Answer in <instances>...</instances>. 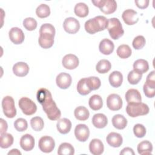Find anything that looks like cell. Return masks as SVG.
Listing matches in <instances>:
<instances>
[{"mask_svg": "<svg viewBox=\"0 0 155 155\" xmlns=\"http://www.w3.org/2000/svg\"><path fill=\"white\" fill-rule=\"evenodd\" d=\"M38 146L41 151L45 153H48L54 150L55 147V142L51 137L48 136H44L40 138Z\"/></svg>", "mask_w": 155, "mask_h": 155, "instance_id": "52a82bcc", "label": "cell"}, {"mask_svg": "<svg viewBox=\"0 0 155 155\" xmlns=\"http://www.w3.org/2000/svg\"><path fill=\"white\" fill-rule=\"evenodd\" d=\"M108 19L104 16H97L90 19L85 23V31L89 34H94L96 32L104 30L107 28Z\"/></svg>", "mask_w": 155, "mask_h": 155, "instance_id": "7a4b0ae2", "label": "cell"}, {"mask_svg": "<svg viewBox=\"0 0 155 155\" xmlns=\"http://www.w3.org/2000/svg\"><path fill=\"white\" fill-rule=\"evenodd\" d=\"M30 125L33 130L36 131H41L44 126L43 119L41 117H34L30 120Z\"/></svg>", "mask_w": 155, "mask_h": 155, "instance_id": "f35d334b", "label": "cell"}, {"mask_svg": "<svg viewBox=\"0 0 155 155\" xmlns=\"http://www.w3.org/2000/svg\"><path fill=\"white\" fill-rule=\"evenodd\" d=\"M79 59L73 54H68L64 56L62 60V64L64 68L68 70H73L79 65Z\"/></svg>", "mask_w": 155, "mask_h": 155, "instance_id": "8fae6325", "label": "cell"}, {"mask_svg": "<svg viewBox=\"0 0 155 155\" xmlns=\"http://www.w3.org/2000/svg\"><path fill=\"white\" fill-rule=\"evenodd\" d=\"M78 92L83 96H85L91 92V90L87 85L86 78H82L80 79L77 85Z\"/></svg>", "mask_w": 155, "mask_h": 155, "instance_id": "d590c367", "label": "cell"}, {"mask_svg": "<svg viewBox=\"0 0 155 155\" xmlns=\"http://www.w3.org/2000/svg\"><path fill=\"white\" fill-rule=\"evenodd\" d=\"M125 99L128 104L139 103L142 101V97L140 92L134 88L129 89L125 93Z\"/></svg>", "mask_w": 155, "mask_h": 155, "instance_id": "e0dca14e", "label": "cell"}, {"mask_svg": "<svg viewBox=\"0 0 155 155\" xmlns=\"http://www.w3.org/2000/svg\"><path fill=\"white\" fill-rule=\"evenodd\" d=\"M13 71L16 76L23 77L28 74L29 71V67L25 62H19L13 65Z\"/></svg>", "mask_w": 155, "mask_h": 155, "instance_id": "44dd1931", "label": "cell"}, {"mask_svg": "<svg viewBox=\"0 0 155 155\" xmlns=\"http://www.w3.org/2000/svg\"><path fill=\"white\" fill-rule=\"evenodd\" d=\"M133 69L134 71L142 74L148 70V62L147 61L143 59H137L133 64Z\"/></svg>", "mask_w": 155, "mask_h": 155, "instance_id": "484cf974", "label": "cell"}, {"mask_svg": "<svg viewBox=\"0 0 155 155\" xmlns=\"http://www.w3.org/2000/svg\"><path fill=\"white\" fill-rule=\"evenodd\" d=\"M74 12L76 16L80 18H85L88 15V7L84 2H79L75 5Z\"/></svg>", "mask_w": 155, "mask_h": 155, "instance_id": "4dcf8cb0", "label": "cell"}, {"mask_svg": "<svg viewBox=\"0 0 155 155\" xmlns=\"http://www.w3.org/2000/svg\"><path fill=\"white\" fill-rule=\"evenodd\" d=\"M14 127L18 131H25L28 128V124L27 120L23 118H19L14 122Z\"/></svg>", "mask_w": 155, "mask_h": 155, "instance_id": "b9f144b4", "label": "cell"}, {"mask_svg": "<svg viewBox=\"0 0 155 155\" xmlns=\"http://www.w3.org/2000/svg\"><path fill=\"white\" fill-rule=\"evenodd\" d=\"M122 18L124 22L128 25H134L139 21L137 13L133 9L125 10L122 13Z\"/></svg>", "mask_w": 155, "mask_h": 155, "instance_id": "4fadbf2b", "label": "cell"}, {"mask_svg": "<svg viewBox=\"0 0 155 155\" xmlns=\"http://www.w3.org/2000/svg\"><path fill=\"white\" fill-rule=\"evenodd\" d=\"M13 137L11 134L4 133L1 134L0 147L2 148H8L13 143Z\"/></svg>", "mask_w": 155, "mask_h": 155, "instance_id": "836d02e7", "label": "cell"}, {"mask_svg": "<svg viewBox=\"0 0 155 155\" xmlns=\"http://www.w3.org/2000/svg\"><path fill=\"white\" fill-rule=\"evenodd\" d=\"M55 28L54 26L50 24H42L39 30V34L42 33H46V34H50L54 36L55 35Z\"/></svg>", "mask_w": 155, "mask_h": 155, "instance_id": "ee69618b", "label": "cell"}, {"mask_svg": "<svg viewBox=\"0 0 155 155\" xmlns=\"http://www.w3.org/2000/svg\"><path fill=\"white\" fill-rule=\"evenodd\" d=\"M106 140L108 144L113 147H119L123 142V139L122 136L115 132H111L108 134L106 138Z\"/></svg>", "mask_w": 155, "mask_h": 155, "instance_id": "ac0fdd59", "label": "cell"}, {"mask_svg": "<svg viewBox=\"0 0 155 155\" xmlns=\"http://www.w3.org/2000/svg\"><path fill=\"white\" fill-rule=\"evenodd\" d=\"M93 125L97 128H103L108 124L107 116L102 113L95 114L92 117Z\"/></svg>", "mask_w": 155, "mask_h": 155, "instance_id": "7402d4cb", "label": "cell"}, {"mask_svg": "<svg viewBox=\"0 0 155 155\" xmlns=\"http://www.w3.org/2000/svg\"><path fill=\"white\" fill-rule=\"evenodd\" d=\"M36 97L50 120H56L60 118L61 112L53 100L52 95L49 90L44 88H40L37 91Z\"/></svg>", "mask_w": 155, "mask_h": 155, "instance_id": "6da1fadb", "label": "cell"}, {"mask_svg": "<svg viewBox=\"0 0 155 155\" xmlns=\"http://www.w3.org/2000/svg\"><path fill=\"white\" fill-rule=\"evenodd\" d=\"M120 154L121 155H127V154H128V155H134V152L133 151V150L131 148H129V147H126V148H124L120 152Z\"/></svg>", "mask_w": 155, "mask_h": 155, "instance_id": "f907efd6", "label": "cell"}, {"mask_svg": "<svg viewBox=\"0 0 155 155\" xmlns=\"http://www.w3.org/2000/svg\"><path fill=\"white\" fill-rule=\"evenodd\" d=\"M149 107L145 103L128 104L126 107V112L131 117L146 115L149 113Z\"/></svg>", "mask_w": 155, "mask_h": 155, "instance_id": "277c9868", "label": "cell"}, {"mask_svg": "<svg viewBox=\"0 0 155 155\" xmlns=\"http://www.w3.org/2000/svg\"><path fill=\"white\" fill-rule=\"evenodd\" d=\"M54 36L50 34H39V37L38 39L39 45L45 49L51 47L54 44Z\"/></svg>", "mask_w": 155, "mask_h": 155, "instance_id": "d6986e66", "label": "cell"}, {"mask_svg": "<svg viewBox=\"0 0 155 155\" xmlns=\"http://www.w3.org/2000/svg\"><path fill=\"white\" fill-rule=\"evenodd\" d=\"M89 150L92 154H101L104 150V146L102 142L99 139H92L89 144Z\"/></svg>", "mask_w": 155, "mask_h": 155, "instance_id": "2e32d148", "label": "cell"}, {"mask_svg": "<svg viewBox=\"0 0 155 155\" xmlns=\"http://www.w3.org/2000/svg\"><path fill=\"white\" fill-rule=\"evenodd\" d=\"M133 133L134 134L139 138L144 137L146 134V128L145 127L140 124H136L133 127Z\"/></svg>", "mask_w": 155, "mask_h": 155, "instance_id": "f6af8a7d", "label": "cell"}, {"mask_svg": "<svg viewBox=\"0 0 155 155\" xmlns=\"http://www.w3.org/2000/svg\"><path fill=\"white\" fill-rule=\"evenodd\" d=\"M0 121H1L0 134H2L6 133V131L7 130V128H8V125H7V122L2 118L0 119Z\"/></svg>", "mask_w": 155, "mask_h": 155, "instance_id": "681fc988", "label": "cell"}, {"mask_svg": "<svg viewBox=\"0 0 155 155\" xmlns=\"http://www.w3.org/2000/svg\"><path fill=\"white\" fill-rule=\"evenodd\" d=\"M111 68L110 62L107 59L100 60L96 65V71L101 74H104L108 72Z\"/></svg>", "mask_w": 155, "mask_h": 155, "instance_id": "1f68e13d", "label": "cell"}, {"mask_svg": "<svg viewBox=\"0 0 155 155\" xmlns=\"http://www.w3.org/2000/svg\"><path fill=\"white\" fill-rule=\"evenodd\" d=\"M145 39L143 36L139 35L134 38V39L133 41L132 45L134 48L136 50H140L142 49L145 45Z\"/></svg>", "mask_w": 155, "mask_h": 155, "instance_id": "7bdbcfd3", "label": "cell"}, {"mask_svg": "<svg viewBox=\"0 0 155 155\" xmlns=\"http://www.w3.org/2000/svg\"><path fill=\"white\" fill-rule=\"evenodd\" d=\"M108 80L110 85L113 87H119L123 82V75L119 71H114L110 74Z\"/></svg>", "mask_w": 155, "mask_h": 155, "instance_id": "cb8c5ba5", "label": "cell"}, {"mask_svg": "<svg viewBox=\"0 0 155 155\" xmlns=\"http://www.w3.org/2000/svg\"><path fill=\"white\" fill-rule=\"evenodd\" d=\"M24 28L28 31H33L37 27V21L33 18H27L23 21Z\"/></svg>", "mask_w": 155, "mask_h": 155, "instance_id": "60d3db41", "label": "cell"}, {"mask_svg": "<svg viewBox=\"0 0 155 155\" xmlns=\"http://www.w3.org/2000/svg\"><path fill=\"white\" fill-rule=\"evenodd\" d=\"M89 107L94 111L100 110L103 106V101L102 97L98 94H94L90 97L88 101Z\"/></svg>", "mask_w": 155, "mask_h": 155, "instance_id": "83f0119b", "label": "cell"}, {"mask_svg": "<svg viewBox=\"0 0 155 155\" xmlns=\"http://www.w3.org/2000/svg\"><path fill=\"white\" fill-rule=\"evenodd\" d=\"M86 81L88 87L91 91L99 89L101 85V82L99 78L95 76H90L86 78Z\"/></svg>", "mask_w": 155, "mask_h": 155, "instance_id": "74e56055", "label": "cell"}, {"mask_svg": "<svg viewBox=\"0 0 155 155\" xmlns=\"http://www.w3.org/2000/svg\"><path fill=\"white\" fill-rule=\"evenodd\" d=\"M131 49L126 44H122L118 47L116 50L117 56L122 59H127L131 55Z\"/></svg>", "mask_w": 155, "mask_h": 155, "instance_id": "e575fe53", "label": "cell"}, {"mask_svg": "<svg viewBox=\"0 0 155 155\" xmlns=\"http://www.w3.org/2000/svg\"><path fill=\"white\" fill-rule=\"evenodd\" d=\"M107 28L109 32L110 37L113 39H118L123 36L124 30L120 21L116 18H112L108 19Z\"/></svg>", "mask_w": 155, "mask_h": 155, "instance_id": "3957f363", "label": "cell"}, {"mask_svg": "<svg viewBox=\"0 0 155 155\" xmlns=\"http://www.w3.org/2000/svg\"><path fill=\"white\" fill-rule=\"evenodd\" d=\"M35 139L29 134L23 135L20 139V146L25 151H29L33 150L35 147Z\"/></svg>", "mask_w": 155, "mask_h": 155, "instance_id": "9a60e30c", "label": "cell"}, {"mask_svg": "<svg viewBox=\"0 0 155 155\" xmlns=\"http://www.w3.org/2000/svg\"><path fill=\"white\" fill-rule=\"evenodd\" d=\"M72 79L71 76L67 73H61L56 79V82L58 87L61 89H67L71 84Z\"/></svg>", "mask_w": 155, "mask_h": 155, "instance_id": "5bb4252c", "label": "cell"}, {"mask_svg": "<svg viewBox=\"0 0 155 155\" xmlns=\"http://www.w3.org/2000/svg\"><path fill=\"white\" fill-rule=\"evenodd\" d=\"M112 124L114 128L123 130L127 125V120L123 115L116 114L112 118Z\"/></svg>", "mask_w": 155, "mask_h": 155, "instance_id": "4316f807", "label": "cell"}, {"mask_svg": "<svg viewBox=\"0 0 155 155\" xmlns=\"http://www.w3.org/2000/svg\"><path fill=\"white\" fill-rule=\"evenodd\" d=\"M145 95L148 98H152L155 96V86L150 85L147 83H145L143 87Z\"/></svg>", "mask_w": 155, "mask_h": 155, "instance_id": "bcb514c9", "label": "cell"}, {"mask_svg": "<svg viewBox=\"0 0 155 155\" xmlns=\"http://www.w3.org/2000/svg\"><path fill=\"white\" fill-rule=\"evenodd\" d=\"M74 135L78 140L85 142L89 137L90 130L85 124H78L75 127Z\"/></svg>", "mask_w": 155, "mask_h": 155, "instance_id": "30bf717a", "label": "cell"}, {"mask_svg": "<svg viewBox=\"0 0 155 155\" xmlns=\"http://www.w3.org/2000/svg\"><path fill=\"white\" fill-rule=\"evenodd\" d=\"M137 150L139 154H151V152L153 151V145L148 140H143L138 144Z\"/></svg>", "mask_w": 155, "mask_h": 155, "instance_id": "d4e9b609", "label": "cell"}, {"mask_svg": "<svg viewBox=\"0 0 155 155\" xmlns=\"http://www.w3.org/2000/svg\"><path fill=\"white\" fill-rule=\"evenodd\" d=\"M63 27L64 30L70 34H75L80 28V24L78 20L73 17H69L65 19Z\"/></svg>", "mask_w": 155, "mask_h": 155, "instance_id": "ba28073f", "label": "cell"}, {"mask_svg": "<svg viewBox=\"0 0 155 155\" xmlns=\"http://www.w3.org/2000/svg\"><path fill=\"white\" fill-rule=\"evenodd\" d=\"M142 78V74L133 70L129 72L127 76V79L128 82L132 85H136L139 83Z\"/></svg>", "mask_w": 155, "mask_h": 155, "instance_id": "ab89813d", "label": "cell"}, {"mask_svg": "<svg viewBox=\"0 0 155 155\" xmlns=\"http://www.w3.org/2000/svg\"><path fill=\"white\" fill-rule=\"evenodd\" d=\"M2 107L4 115L8 118H13L16 115L15 101L12 96H5L2 101Z\"/></svg>", "mask_w": 155, "mask_h": 155, "instance_id": "5b68a950", "label": "cell"}, {"mask_svg": "<svg viewBox=\"0 0 155 155\" xmlns=\"http://www.w3.org/2000/svg\"><path fill=\"white\" fill-rule=\"evenodd\" d=\"M10 41L15 44H20L24 41V34L22 30L18 27L12 28L8 32Z\"/></svg>", "mask_w": 155, "mask_h": 155, "instance_id": "7c38bea8", "label": "cell"}, {"mask_svg": "<svg viewBox=\"0 0 155 155\" xmlns=\"http://www.w3.org/2000/svg\"><path fill=\"white\" fill-rule=\"evenodd\" d=\"M74 114L76 119L78 120L84 121L87 120L89 117L90 113L86 107L84 106H79L75 108Z\"/></svg>", "mask_w": 155, "mask_h": 155, "instance_id": "f1b7e54d", "label": "cell"}, {"mask_svg": "<svg viewBox=\"0 0 155 155\" xmlns=\"http://www.w3.org/2000/svg\"><path fill=\"white\" fill-rule=\"evenodd\" d=\"M114 45L113 42L108 39H102L99 45V49L101 53L105 55H109L113 53Z\"/></svg>", "mask_w": 155, "mask_h": 155, "instance_id": "ffe728a7", "label": "cell"}, {"mask_svg": "<svg viewBox=\"0 0 155 155\" xmlns=\"http://www.w3.org/2000/svg\"><path fill=\"white\" fill-rule=\"evenodd\" d=\"M105 0H97V1H91V2L96 6L101 8L105 3Z\"/></svg>", "mask_w": 155, "mask_h": 155, "instance_id": "816d5d0a", "label": "cell"}, {"mask_svg": "<svg viewBox=\"0 0 155 155\" xmlns=\"http://www.w3.org/2000/svg\"><path fill=\"white\" fill-rule=\"evenodd\" d=\"M117 8V3L114 0H105L103 6L100 8L104 14L109 15L114 13Z\"/></svg>", "mask_w": 155, "mask_h": 155, "instance_id": "f546056e", "label": "cell"}, {"mask_svg": "<svg viewBox=\"0 0 155 155\" xmlns=\"http://www.w3.org/2000/svg\"><path fill=\"white\" fill-rule=\"evenodd\" d=\"M134 2L137 7L141 9H144L148 6L149 1L148 0H139V1H134Z\"/></svg>", "mask_w": 155, "mask_h": 155, "instance_id": "c3c4849f", "label": "cell"}, {"mask_svg": "<svg viewBox=\"0 0 155 155\" xmlns=\"http://www.w3.org/2000/svg\"><path fill=\"white\" fill-rule=\"evenodd\" d=\"M146 83L150 85L155 86V71L153 70L147 77Z\"/></svg>", "mask_w": 155, "mask_h": 155, "instance_id": "7dc6e473", "label": "cell"}, {"mask_svg": "<svg viewBox=\"0 0 155 155\" xmlns=\"http://www.w3.org/2000/svg\"><path fill=\"white\" fill-rule=\"evenodd\" d=\"M36 14L40 18H47L50 15V8L48 5L42 4L37 7Z\"/></svg>", "mask_w": 155, "mask_h": 155, "instance_id": "8d00e7d4", "label": "cell"}, {"mask_svg": "<svg viewBox=\"0 0 155 155\" xmlns=\"http://www.w3.org/2000/svg\"><path fill=\"white\" fill-rule=\"evenodd\" d=\"M56 127L58 131L63 134H67L70 132L71 128V122L67 118H62L58 120Z\"/></svg>", "mask_w": 155, "mask_h": 155, "instance_id": "603a6c76", "label": "cell"}, {"mask_svg": "<svg viewBox=\"0 0 155 155\" xmlns=\"http://www.w3.org/2000/svg\"><path fill=\"white\" fill-rule=\"evenodd\" d=\"M122 100L120 96L117 94H111L107 99V105L112 111H118L122 107Z\"/></svg>", "mask_w": 155, "mask_h": 155, "instance_id": "9c48e42d", "label": "cell"}, {"mask_svg": "<svg viewBox=\"0 0 155 155\" xmlns=\"http://www.w3.org/2000/svg\"><path fill=\"white\" fill-rule=\"evenodd\" d=\"M8 154H21V153L18 149H12L8 153Z\"/></svg>", "mask_w": 155, "mask_h": 155, "instance_id": "f5cc1de1", "label": "cell"}, {"mask_svg": "<svg viewBox=\"0 0 155 155\" xmlns=\"http://www.w3.org/2000/svg\"><path fill=\"white\" fill-rule=\"evenodd\" d=\"M59 155H73L74 154V147L69 143H62L58 150Z\"/></svg>", "mask_w": 155, "mask_h": 155, "instance_id": "d6a6232c", "label": "cell"}, {"mask_svg": "<svg viewBox=\"0 0 155 155\" xmlns=\"http://www.w3.org/2000/svg\"><path fill=\"white\" fill-rule=\"evenodd\" d=\"M18 105L22 113L27 116L35 114L37 110V106L36 104L30 99L26 97L21 98L19 100Z\"/></svg>", "mask_w": 155, "mask_h": 155, "instance_id": "8992f818", "label": "cell"}]
</instances>
